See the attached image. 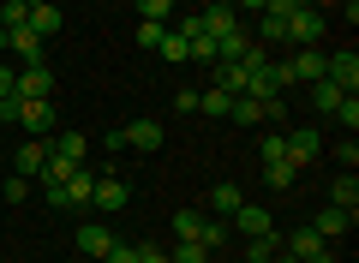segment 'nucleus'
Returning <instances> with one entry per match:
<instances>
[{
    "label": "nucleus",
    "instance_id": "f257e3e1",
    "mask_svg": "<svg viewBox=\"0 0 359 263\" xmlns=\"http://www.w3.org/2000/svg\"><path fill=\"white\" fill-rule=\"evenodd\" d=\"M282 36H294L299 48H318V36H323V13H318V6H306V0H294V13L282 18Z\"/></svg>",
    "mask_w": 359,
    "mask_h": 263
},
{
    "label": "nucleus",
    "instance_id": "f03ea898",
    "mask_svg": "<svg viewBox=\"0 0 359 263\" xmlns=\"http://www.w3.org/2000/svg\"><path fill=\"white\" fill-rule=\"evenodd\" d=\"M13 96L18 102H48L54 96V66L36 60V66H25V72H13Z\"/></svg>",
    "mask_w": 359,
    "mask_h": 263
},
{
    "label": "nucleus",
    "instance_id": "7ed1b4c3",
    "mask_svg": "<svg viewBox=\"0 0 359 263\" xmlns=\"http://www.w3.org/2000/svg\"><path fill=\"white\" fill-rule=\"evenodd\" d=\"M90 203L114 215V210H126V203H132V186H126L120 174H96V191H90Z\"/></svg>",
    "mask_w": 359,
    "mask_h": 263
},
{
    "label": "nucleus",
    "instance_id": "20e7f679",
    "mask_svg": "<svg viewBox=\"0 0 359 263\" xmlns=\"http://www.w3.org/2000/svg\"><path fill=\"white\" fill-rule=\"evenodd\" d=\"M114 245H120V239H114V227H102V222H84V227H78V251H84L90 263H102Z\"/></svg>",
    "mask_w": 359,
    "mask_h": 263
},
{
    "label": "nucleus",
    "instance_id": "39448f33",
    "mask_svg": "<svg viewBox=\"0 0 359 263\" xmlns=\"http://www.w3.org/2000/svg\"><path fill=\"white\" fill-rule=\"evenodd\" d=\"M180 36H186V54H192V60L216 66V36H204V25H198V13H186V18H180Z\"/></svg>",
    "mask_w": 359,
    "mask_h": 263
},
{
    "label": "nucleus",
    "instance_id": "423d86ee",
    "mask_svg": "<svg viewBox=\"0 0 359 263\" xmlns=\"http://www.w3.org/2000/svg\"><path fill=\"white\" fill-rule=\"evenodd\" d=\"M282 78H287V84H318V78H323V54L318 48H299L294 60H282Z\"/></svg>",
    "mask_w": 359,
    "mask_h": 263
},
{
    "label": "nucleus",
    "instance_id": "0eeeda50",
    "mask_svg": "<svg viewBox=\"0 0 359 263\" xmlns=\"http://www.w3.org/2000/svg\"><path fill=\"white\" fill-rule=\"evenodd\" d=\"M323 78H330V84H341L347 96H353V90H359V54H353V48L330 54V60H323Z\"/></svg>",
    "mask_w": 359,
    "mask_h": 263
},
{
    "label": "nucleus",
    "instance_id": "6e6552de",
    "mask_svg": "<svg viewBox=\"0 0 359 263\" xmlns=\"http://www.w3.org/2000/svg\"><path fill=\"white\" fill-rule=\"evenodd\" d=\"M198 25H204V36H228V30H240V13H233V6H216V0H204V6H198Z\"/></svg>",
    "mask_w": 359,
    "mask_h": 263
},
{
    "label": "nucleus",
    "instance_id": "1a4fd4ad",
    "mask_svg": "<svg viewBox=\"0 0 359 263\" xmlns=\"http://www.w3.org/2000/svg\"><path fill=\"white\" fill-rule=\"evenodd\" d=\"M318 156H323V132H311V126H299V132H287V162H294V168L318 162Z\"/></svg>",
    "mask_w": 359,
    "mask_h": 263
},
{
    "label": "nucleus",
    "instance_id": "9d476101",
    "mask_svg": "<svg viewBox=\"0 0 359 263\" xmlns=\"http://www.w3.org/2000/svg\"><path fill=\"white\" fill-rule=\"evenodd\" d=\"M228 222H233V227H240V234H245V239H257V234H276V215H269V210H264V203H240V210H233V215H228Z\"/></svg>",
    "mask_w": 359,
    "mask_h": 263
},
{
    "label": "nucleus",
    "instance_id": "9b49d317",
    "mask_svg": "<svg viewBox=\"0 0 359 263\" xmlns=\"http://www.w3.org/2000/svg\"><path fill=\"white\" fill-rule=\"evenodd\" d=\"M42 48H48V42H42L36 30H30V25H13V36H6V54H18L25 66H36V60H48Z\"/></svg>",
    "mask_w": 359,
    "mask_h": 263
},
{
    "label": "nucleus",
    "instance_id": "f8f14e48",
    "mask_svg": "<svg viewBox=\"0 0 359 263\" xmlns=\"http://www.w3.org/2000/svg\"><path fill=\"white\" fill-rule=\"evenodd\" d=\"M120 132H126V150H144V156L162 150V126L156 120H132V126H120Z\"/></svg>",
    "mask_w": 359,
    "mask_h": 263
},
{
    "label": "nucleus",
    "instance_id": "ddd939ff",
    "mask_svg": "<svg viewBox=\"0 0 359 263\" xmlns=\"http://www.w3.org/2000/svg\"><path fill=\"white\" fill-rule=\"evenodd\" d=\"M42 168H48V144H42V138H30V144H18V156H13V174H25V180H36Z\"/></svg>",
    "mask_w": 359,
    "mask_h": 263
},
{
    "label": "nucleus",
    "instance_id": "4468645a",
    "mask_svg": "<svg viewBox=\"0 0 359 263\" xmlns=\"http://www.w3.org/2000/svg\"><path fill=\"white\" fill-rule=\"evenodd\" d=\"M90 191H96V174L78 168V174L66 180V191H60V210H90Z\"/></svg>",
    "mask_w": 359,
    "mask_h": 263
},
{
    "label": "nucleus",
    "instance_id": "2eb2a0df",
    "mask_svg": "<svg viewBox=\"0 0 359 263\" xmlns=\"http://www.w3.org/2000/svg\"><path fill=\"white\" fill-rule=\"evenodd\" d=\"M306 227H311L318 239H341L347 227H353V215H347V210H335V203H330V210H318V215H311Z\"/></svg>",
    "mask_w": 359,
    "mask_h": 263
},
{
    "label": "nucleus",
    "instance_id": "dca6fc26",
    "mask_svg": "<svg viewBox=\"0 0 359 263\" xmlns=\"http://www.w3.org/2000/svg\"><path fill=\"white\" fill-rule=\"evenodd\" d=\"M323 245H330V239H318L311 227H294V234L282 239V251H287V257H299V263H306V257H318Z\"/></svg>",
    "mask_w": 359,
    "mask_h": 263
},
{
    "label": "nucleus",
    "instance_id": "f3484780",
    "mask_svg": "<svg viewBox=\"0 0 359 263\" xmlns=\"http://www.w3.org/2000/svg\"><path fill=\"white\" fill-rule=\"evenodd\" d=\"M228 120H233V126H245V132H252V126H269V114H264V102H257V96H233Z\"/></svg>",
    "mask_w": 359,
    "mask_h": 263
},
{
    "label": "nucleus",
    "instance_id": "a211bd4d",
    "mask_svg": "<svg viewBox=\"0 0 359 263\" xmlns=\"http://www.w3.org/2000/svg\"><path fill=\"white\" fill-rule=\"evenodd\" d=\"M30 30H36L42 42L60 36V6H48V0H30Z\"/></svg>",
    "mask_w": 359,
    "mask_h": 263
},
{
    "label": "nucleus",
    "instance_id": "6ab92c4d",
    "mask_svg": "<svg viewBox=\"0 0 359 263\" xmlns=\"http://www.w3.org/2000/svg\"><path fill=\"white\" fill-rule=\"evenodd\" d=\"M18 126H30V132H54V102H18Z\"/></svg>",
    "mask_w": 359,
    "mask_h": 263
},
{
    "label": "nucleus",
    "instance_id": "aec40b11",
    "mask_svg": "<svg viewBox=\"0 0 359 263\" xmlns=\"http://www.w3.org/2000/svg\"><path fill=\"white\" fill-rule=\"evenodd\" d=\"M240 203H245V191H240V186H233V180H222V186H216V191H210V210H216V222H228V215H233V210H240Z\"/></svg>",
    "mask_w": 359,
    "mask_h": 263
},
{
    "label": "nucleus",
    "instance_id": "412c9836",
    "mask_svg": "<svg viewBox=\"0 0 359 263\" xmlns=\"http://www.w3.org/2000/svg\"><path fill=\"white\" fill-rule=\"evenodd\" d=\"M60 162H72V168H84V156H90V144H84V132H60V138L48 144Z\"/></svg>",
    "mask_w": 359,
    "mask_h": 263
},
{
    "label": "nucleus",
    "instance_id": "4be33fe9",
    "mask_svg": "<svg viewBox=\"0 0 359 263\" xmlns=\"http://www.w3.org/2000/svg\"><path fill=\"white\" fill-rule=\"evenodd\" d=\"M168 227H174V239H198V245H204V227H210V215H204V210H180Z\"/></svg>",
    "mask_w": 359,
    "mask_h": 263
},
{
    "label": "nucleus",
    "instance_id": "5701e85b",
    "mask_svg": "<svg viewBox=\"0 0 359 263\" xmlns=\"http://www.w3.org/2000/svg\"><path fill=\"white\" fill-rule=\"evenodd\" d=\"M330 203H335V210H347V215H359V180L347 174V168H341V180L330 186Z\"/></svg>",
    "mask_w": 359,
    "mask_h": 263
},
{
    "label": "nucleus",
    "instance_id": "b1692460",
    "mask_svg": "<svg viewBox=\"0 0 359 263\" xmlns=\"http://www.w3.org/2000/svg\"><path fill=\"white\" fill-rule=\"evenodd\" d=\"M245 54H252V30H245V25L228 30V36L216 42V60H245Z\"/></svg>",
    "mask_w": 359,
    "mask_h": 263
},
{
    "label": "nucleus",
    "instance_id": "393cba45",
    "mask_svg": "<svg viewBox=\"0 0 359 263\" xmlns=\"http://www.w3.org/2000/svg\"><path fill=\"white\" fill-rule=\"evenodd\" d=\"M341 96H347V90H341V84H330V78H318V84H311V108L330 114V120H335V108H341Z\"/></svg>",
    "mask_w": 359,
    "mask_h": 263
},
{
    "label": "nucleus",
    "instance_id": "a878e982",
    "mask_svg": "<svg viewBox=\"0 0 359 263\" xmlns=\"http://www.w3.org/2000/svg\"><path fill=\"white\" fill-rule=\"evenodd\" d=\"M264 180H269L276 191H294V186H299V168L287 162V156H276V162H264Z\"/></svg>",
    "mask_w": 359,
    "mask_h": 263
},
{
    "label": "nucleus",
    "instance_id": "bb28decb",
    "mask_svg": "<svg viewBox=\"0 0 359 263\" xmlns=\"http://www.w3.org/2000/svg\"><path fill=\"white\" fill-rule=\"evenodd\" d=\"M156 54H162L168 66H180V60H192V54H186V36H180V30H162V42H156Z\"/></svg>",
    "mask_w": 359,
    "mask_h": 263
},
{
    "label": "nucleus",
    "instance_id": "cd10ccee",
    "mask_svg": "<svg viewBox=\"0 0 359 263\" xmlns=\"http://www.w3.org/2000/svg\"><path fill=\"white\" fill-rule=\"evenodd\" d=\"M276 251H282V239H276V234H257V239H245V263H269Z\"/></svg>",
    "mask_w": 359,
    "mask_h": 263
},
{
    "label": "nucleus",
    "instance_id": "c85d7f7f",
    "mask_svg": "<svg viewBox=\"0 0 359 263\" xmlns=\"http://www.w3.org/2000/svg\"><path fill=\"white\" fill-rule=\"evenodd\" d=\"M198 108H204V114H216V120H228V108H233V96H228V90H216V84H210L204 96H198Z\"/></svg>",
    "mask_w": 359,
    "mask_h": 263
},
{
    "label": "nucleus",
    "instance_id": "c756f323",
    "mask_svg": "<svg viewBox=\"0 0 359 263\" xmlns=\"http://www.w3.org/2000/svg\"><path fill=\"white\" fill-rule=\"evenodd\" d=\"M138 6V18H150V25H168V13H174V0H132Z\"/></svg>",
    "mask_w": 359,
    "mask_h": 263
},
{
    "label": "nucleus",
    "instance_id": "7c9ffc66",
    "mask_svg": "<svg viewBox=\"0 0 359 263\" xmlns=\"http://www.w3.org/2000/svg\"><path fill=\"white\" fill-rule=\"evenodd\" d=\"M204 257H210V251L198 245V239H180V245L168 251V263H204Z\"/></svg>",
    "mask_w": 359,
    "mask_h": 263
},
{
    "label": "nucleus",
    "instance_id": "2f4dec72",
    "mask_svg": "<svg viewBox=\"0 0 359 263\" xmlns=\"http://www.w3.org/2000/svg\"><path fill=\"white\" fill-rule=\"evenodd\" d=\"M0 25L13 30V25H30V0H6V6H0Z\"/></svg>",
    "mask_w": 359,
    "mask_h": 263
},
{
    "label": "nucleus",
    "instance_id": "473e14b6",
    "mask_svg": "<svg viewBox=\"0 0 359 263\" xmlns=\"http://www.w3.org/2000/svg\"><path fill=\"white\" fill-rule=\"evenodd\" d=\"M257 156H264V162H276V156H287V132H264V144H257Z\"/></svg>",
    "mask_w": 359,
    "mask_h": 263
},
{
    "label": "nucleus",
    "instance_id": "72a5a7b5",
    "mask_svg": "<svg viewBox=\"0 0 359 263\" xmlns=\"http://www.w3.org/2000/svg\"><path fill=\"white\" fill-rule=\"evenodd\" d=\"M335 120H341V132H359V96H341V108H335Z\"/></svg>",
    "mask_w": 359,
    "mask_h": 263
},
{
    "label": "nucleus",
    "instance_id": "f704fd0d",
    "mask_svg": "<svg viewBox=\"0 0 359 263\" xmlns=\"http://www.w3.org/2000/svg\"><path fill=\"white\" fill-rule=\"evenodd\" d=\"M0 186H6V203H25V198H30V180H25V174H6Z\"/></svg>",
    "mask_w": 359,
    "mask_h": 263
},
{
    "label": "nucleus",
    "instance_id": "c9c22d12",
    "mask_svg": "<svg viewBox=\"0 0 359 263\" xmlns=\"http://www.w3.org/2000/svg\"><path fill=\"white\" fill-rule=\"evenodd\" d=\"M162 30H168V25H150V18H138V48H150V54H156V42H162Z\"/></svg>",
    "mask_w": 359,
    "mask_h": 263
},
{
    "label": "nucleus",
    "instance_id": "e433bc0d",
    "mask_svg": "<svg viewBox=\"0 0 359 263\" xmlns=\"http://www.w3.org/2000/svg\"><path fill=\"white\" fill-rule=\"evenodd\" d=\"M335 162L353 174V168H359V144H353V138H341V144H335Z\"/></svg>",
    "mask_w": 359,
    "mask_h": 263
},
{
    "label": "nucleus",
    "instance_id": "4c0bfd02",
    "mask_svg": "<svg viewBox=\"0 0 359 263\" xmlns=\"http://www.w3.org/2000/svg\"><path fill=\"white\" fill-rule=\"evenodd\" d=\"M102 263H138V245H114V251H108Z\"/></svg>",
    "mask_w": 359,
    "mask_h": 263
},
{
    "label": "nucleus",
    "instance_id": "58836bf2",
    "mask_svg": "<svg viewBox=\"0 0 359 263\" xmlns=\"http://www.w3.org/2000/svg\"><path fill=\"white\" fill-rule=\"evenodd\" d=\"M138 263H168V251H156V245H138Z\"/></svg>",
    "mask_w": 359,
    "mask_h": 263
},
{
    "label": "nucleus",
    "instance_id": "ea45409f",
    "mask_svg": "<svg viewBox=\"0 0 359 263\" xmlns=\"http://www.w3.org/2000/svg\"><path fill=\"white\" fill-rule=\"evenodd\" d=\"M0 120H18V96H0Z\"/></svg>",
    "mask_w": 359,
    "mask_h": 263
},
{
    "label": "nucleus",
    "instance_id": "a19ab883",
    "mask_svg": "<svg viewBox=\"0 0 359 263\" xmlns=\"http://www.w3.org/2000/svg\"><path fill=\"white\" fill-rule=\"evenodd\" d=\"M0 96H13V66L0 60Z\"/></svg>",
    "mask_w": 359,
    "mask_h": 263
},
{
    "label": "nucleus",
    "instance_id": "79ce46f5",
    "mask_svg": "<svg viewBox=\"0 0 359 263\" xmlns=\"http://www.w3.org/2000/svg\"><path fill=\"white\" fill-rule=\"evenodd\" d=\"M269 0H240V6H233V13H264Z\"/></svg>",
    "mask_w": 359,
    "mask_h": 263
},
{
    "label": "nucleus",
    "instance_id": "37998d69",
    "mask_svg": "<svg viewBox=\"0 0 359 263\" xmlns=\"http://www.w3.org/2000/svg\"><path fill=\"white\" fill-rule=\"evenodd\" d=\"M306 263H335V251H330V245H323V251H318V257H306Z\"/></svg>",
    "mask_w": 359,
    "mask_h": 263
},
{
    "label": "nucleus",
    "instance_id": "c03bdc74",
    "mask_svg": "<svg viewBox=\"0 0 359 263\" xmlns=\"http://www.w3.org/2000/svg\"><path fill=\"white\" fill-rule=\"evenodd\" d=\"M306 6H318V13H323V6H341V0H306Z\"/></svg>",
    "mask_w": 359,
    "mask_h": 263
},
{
    "label": "nucleus",
    "instance_id": "a18cd8bd",
    "mask_svg": "<svg viewBox=\"0 0 359 263\" xmlns=\"http://www.w3.org/2000/svg\"><path fill=\"white\" fill-rule=\"evenodd\" d=\"M6 36H13V30H6V25H0V54H6Z\"/></svg>",
    "mask_w": 359,
    "mask_h": 263
},
{
    "label": "nucleus",
    "instance_id": "49530a36",
    "mask_svg": "<svg viewBox=\"0 0 359 263\" xmlns=\"http://www.w3.org/2000/svg\"><path fill=\"white\" fill-rule=\"evenodd\" d=\"M174 6H204V0H174Z\"/></svg>",
    "mask_w": 359,
    "mask_h": 263
},
{
    "label": "nucleus",
    "instance_id": "de8ad7c7",
    "mask_svg": "<svg viewBox=\"0 0 359 263\" xmlns=\"http://www.w3.org/2000/svg\"><path fill=\"white\" fill-rule=\"evenodd\" d=\"M0 174H6V156H0Z\"/></svg>",
    "mask_w": 359,
    "mask_h": 263
}]
</instances>
